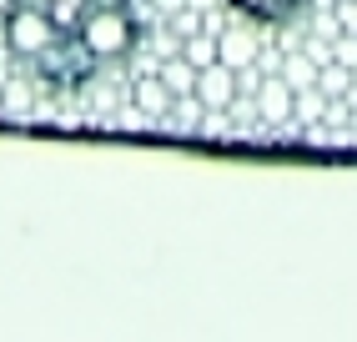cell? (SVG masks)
Wrapping results in <instances>:
<instances>
[{"label": "cell", "mask_w": 357, "mask_h": 342, "mask_svg": "<svg viewBox=\"0 0 357 342\" xmlns=\"http://www.w3.org/2000/svg\"><path fill=\"white\" fill-rule=\"evenodd\" d=\"M31 70H36V81L40 86H51V91H76V86H91L96 81V70H101V61H96V51L81 40V31H66V36H56L45 51L36 56V61H26Z\"/></svg>", "instance_id": "cell-1"}, {"label": "cell", "mask_w": 357, "mask_h": 342, "mask_svg": "<svg viewBox=\"0 0 357 342\" xmlns=\"http://www.w3.org/2000/svg\"><path fill=\"white\" fill-rule=\"evenodd\" d=\"M81 40L96 51V61H126L136 45H141V26H136V10L131 6H96L81 20Z\"/></svg>", "instance_id": "cell-2"}, {"label": "cell", "mask_w": 357, "mask_h": 342, "mask_svg": "<svg viewBox=\"0 0 357 342\" xmlns=\"http://www.w3.org/2000/svg\"><path fill=\"white\" fill-rule=\"evenodd\" d=\"M0 36H6V51L15 61H36L45 45H51L56 36H66L61 26L45 10H36L31 0H10L6 6V20H0Z\"/></svg>", "instance_id": "cell-3"}, {"label": "cell", "mask_w": 357, "mask_h": 342, "mask_svg": "<svg viewBox=\"0 0 357 342\" xmlns=\"http://www.w3.org/2000/svg\"><path fill=\"white\" fill-rule=\"evenodd\" d=\"M197 101H202L206 111H227V106L236 101V70L222 66V61L202 66V70H197Z\"/></svg>", "instance_id": "cell-4"}, {"label": "cell", "mask_w": 357, "mask_h": 342, "mask_svg": "<svg viewBox=\"0 0 357 342\" xmlns=\"http://www.w3.org/2000/svg\"><path fill=\"white\" fill-rule=\"evenodd\" d=\"M227 6H231V15L252 20V26H287L312 0H227Z\"/></svg>", "instance_id": "cell-5"}, {"label": "cell", "mask_w": 357, "mask_h": 342, "mask_svg": "<svg viewBox=\"0 0 357 342\" xmlns=\"http://www.w3.org/2000/svg\"><path fill=\"white\" fill-rule=\"evenodd\" d=\"M292 111H297V91L282 81V70L257 86V116L267 121V126H282V121H292Z\"/></svg>", "instance_id": "cell-6"}, {"label": "cell", "mask_w": 357, "mask_h": 342, "mask_svg": "<svg viewBox=\"0 0 357 342\" xmlns=\"http://www.w3.org/2000/svg\"><path fill=\"white\" fill-rule=\"evenodd\" d=\"M257 51H261V40H257L252 31H242V26H231V31H222V36H217V61H222V66H231V70L252 66V61H257Z\"/></svg>", "instance_id": "cell-7"}, {"label": "cell", "mask_w": 357, "mask_h": 342, "mask_svg": "<svg viewBox=\"0 0 357 342\" xmlns=\"http://www.w3.org/2000/svg\"><path fill=\"white\" fill-rule=\"evenodd\" d=\"M36 10H45L61 31H81V20L96 10V0H31Z\"/></svg>", "instance_id": "cell-8"}, {"label": "cell", "mask_w": 357, "mask_h": 342, "mask_svg": "<svg viewBox=\"0 0 357 342\" xmlns=\"http://www.w3.org/2000/svg\"><path fill=\"white\" fill-rule=\"evenodd\" d=\"M136 106L146 111V116H166V111H172V86H166L161 76L136 81Z\"/></svg>", "instance_id": "cell-9"}, {"label": "cell", "mask_w": 357, "mask_h": 342, "mask_svg": "<svg viewBox=\"0 0 357 342\" xmlns=\"http://www.w3.org/2000/svg\"><path fill=\"white\" fill-rule=\"evenodd\" d=\"M156 76L172 86V96H186V91H197V66L186 61V56H172L166 66H156Z\"/></svg>", "instance_id": "cell-10"}, {"label": "cell", "mask_w": 357, "mask_h": 342, "mask_svg": "<svg viewBox=\"0 0 357 342\" xmlns=\"http://www.w3.org/2000/svg\"><path fill=\"white\" fill-rule=\"evenodd\" d=\"M282 81H287L292 91L317 86V61H312V56H292V61H282Z\"/></svg>", "instance_id": "cell-11"}, {"label": "cell", "mask_w": 357, "mask_h": 342, "mask_svg": "<svg viewBox=\"0 0 357 342\" xmlns=\"http://www.w3.org/2000/svg\"><path fill=\"white\" fill-rule=\"evenodd\" d=\"M181 56H186V61H192V66L202 70V66H211V61H217V40L197 31V36H186V40H181Z\"/></svg>", "instance_id": "cell-12"}, {"label": "cell", "mask_w": 357, "mask_h": 342, "mask_svg": "<svg viewBox=\"0 0 357 342\" xmlns=\"http://www.w3.org/2000/svg\"><path fill=\"white\" fill-rule=\"evenodd\" d=\"M292 116H322V91L302 86V96H297V111H292Z\"/></svg>", "instance_id": "cell-13"}, {"label": "cell", "mask_w": 357, "mask_h": 342, "mask_svg": "<svg viewBox=\"0 0 357 342\" xmlns=\"http://www.w3.org/2000/svg\"><path fill=\"white\" fill-rule=\"evenodd\" d=\"M337 26L347 36H357V0H337Z\"/></svg>", "instance_id": "cell-14"}, {"label": "cell", "mask_w": 357, "mask_h": 342, "mask_svg": "<svg viewBox=\"0 0 357 342\" xmlns=\"http://www.w3.org/2000/svg\"><path fill=\"white\" fill-rule=\"evenodd\" d=\"M332 61L352 70V66H357V36H342V40H337V56H332Z\"/></svg>", "instance_id": "cell-15"}, {"label": "cell", "mask_w": 357, "mask_h": 342, "mask_svg": "<svg viewBox=\"0 0 357 342\" xmlns=\"http://www.w3.org/2000/svg\"><path fill=\"white\" fill-rule=\"evenodd\" d=\"M176 31H181V36H197V31H202V15H197V10H181V15H176Z\"/></svg>", "instance_id": "cell-16"}]
</instances>
